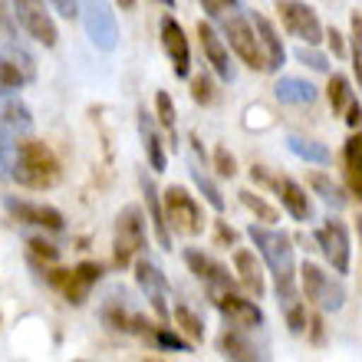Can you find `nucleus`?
Wrapping results in <instances>:
<instances>
[{"mask_svg": "<svg viewBox=\"0 0 362 362\" xmlns=\"http://www.w3.org/2000/svg\"><path fill=\"white\" fill-rule=\"evenodd\" d=\"M316 247L333 267V274H349V260H353V244H349V228L339 218H329L326 224L316 228Z\"/></svg>", "mask_w": 362, "mask_h": 362, "instance_id": "obj_11", "label": "nucleus"}, {"mask_svg": "<svg viewBox=\"0 0 362 362\" xmlns=\"http://www.w3.org/2000/svg\"><path fill=\"white\" fill-rule=\"evenodd\" d=\"M286 148H290L296 158H303V162H310V165H329V158H333L323 142L300 139V135H290V139H286Z\"/></svg>", "mask_w": 362, "mask_h": 362, "instance_id": "obj_27", "label": "nucleus"}, {"mask_svg": "<svg viewBox=\"0 0 362 362\" xmlns=\"http://www.w3.org/2000/svg\"><path fill=\"white\" fill-rule=\"evenodd\" d=\"M238 4L240 0H201V7L208 10V17H214V20H221L228 10H238Z\"/></svg>", "mask_w": 362, "mask_h": 362, "instance_id": "obj_44", "label": "nucleus"}, {"mask_svg": "<svg viewBox=\"0 0 362 362\" xmlns=\"http://www.w3.org/2000/svg\"><path fill=\"white\" fill-rule=\"evenodd\" d=\"M211 162H214V172H218V178H234V175H238V162H234V155H230L224 145H218V148H214Z\"/></svg>", "mask_w": 362, "mask_h": 362, "instance_id": "obj_39", "label": "nucleus"}, {"mask_svg": "<svg viewBox=\"0 0 362 362\" xmlns=\"http://www.w3.org/2000/svg\"><path fill=\"white\" fill-rule=\"evenodd\" d=\"M191 99L198 105H211L214 103V86H211V79L201 73V76H191Z\"/></svg>", "mask_w": 362, "mask_h": 362, "instance_id": "obj_41", "label": "nucleus"}, {"mask_svg": "<svg viewBox=\"0 0 362 362\" xmlns=\"http://www.w3.org/2000/svg\"><path fill=\"white\" fill-rule=\"evenodd\" d=\"M274 95L286 105H313L316 95H320V89H316L313 83H306V79L280 76V83L274 86Z\"/></svg>", "mask_w": 362, "mask_h": 362, "instance_id": "obj_22", "label": "nucleus"}, {"mask_svg": "<svg viewBox=\"0 0 362 362\" xmlns=\"http://www.w3.org/2000/svg\"><path fill=\"white\" fill-rule=\"evenodd\" d=\"M306 185H310V188H313V194H320L326 204H333V208H343V204H346V194L336 188L333 178H326L323 172H310V175H306Z\"/></svg>", "mask_w": 362, "mask_h": 362, "instance_id": "obj_31", "label": "nucleus"}, {"mask_svg": "<svg viewBox=\"0 0 362 362\" xmlns=\"http://www.w3.org/2000/svg\"><path fill=\"white\" fill-rule=\"evenodd\" d=\"M103 320H105V326L122 329V333H129V329H132V316H125V310H122V303H119V300H109V303L103 306Z\"/></svg>", "mask_w": 362, "mask_h": 362, "instance_id": "obj_38", "label": "nucleus"}, {"mask_svg": "<svg viewBox=\"0 0 362 362\" xmlns=\"http://www.w3.org/2000/svg\"><path fill=\"white\" fill-rule=\"evenodd\" d=\"M158 30H162V49H165V57L172 59L175 76L188 79L191 76V47H188V37H185V27H181L172 13H165Z\"/></svg>", "mask_w": 362, "mask_h": 362, "instance_id": "obj_14", "label": "nucleus"}, {"mask_svg": "<svg viewBox=\"0 0 362 362\" xmlns=\"http://www.w3.org/2000/svg\"><path fill=\"white\" fill-rule=\"evenodd\" d=\"M208 300L238 329H257V326H264V310L257 306V300H247V296L234 293V290H208Z\"/></svg>", "mask_w": 362, "mask_h": 362, "instance_id": "obj_12", "label": "nucleus"}, {"mask_svg": "<svg viewBox=\"0 0 362 362\" xmlns=\"http://www.w3.org/2000/svg\"><path fill=\"white\" fill-rule=\"evenodd\" d=\"M30 73L17 57H0V93H20L30 83Z\"/></svg>", "mask_w": 362, "mask_h": 362, "instance_id": "obj_26", "label": "nucleus"}, {"mask_svg": "<svg viewBox=\"0 0 362 362\" xmlns=\"http://www.w3.org/2000/svg\"><path fill=\"white\" fill-rule=\"evenodd\" d=\"M49 4H53V10H57L59 17H66V20L79 17V0H49Z\"/></svg>", "mask_w": 362, "mask_h": 362, "instance_id": "obj_46", "label": "nucleus"}, {"mask_svg": "<svg viewBox=\"0 0 362 362\" xmlns=\"http://www.w3.org/2000/svg\"><path fill=\"white\" fill-rule=\"evenodd\" d=\"M115 4H119L122 10H132L135 7V0H115Z\"/></svg>", "mask_w": 362, "mask_h": 362, "instance_id": "obj_50", "label": "nucleus"}, {"mask_svg": "<svg viewBox=\"0 0 362 362\" xmlns=\"http://www.w3.org/2000/svg\"><path fill=\"white\" fill-rule=\"evenodd\" d=\"M270 188L276 191V198H280L284 211H286V214H290L293 221L306 224V221H313V218H316L313 198H310L303 185H296V181L290 178V175H274V178H270Z\"/></svg>", "mask_w": 362, "mask_h": 362, "instance_id": "obj_15", "label": "nucleus"}, {"mask_svg": "<svg viewBox=\"0 0 362 362\" xmlns=\"http://www.w3.org/2000/svg\"><path fill=\"white\" fill-rule=\"evenodd\" d=\"M296 59H300L303 66L316 69V73H326V69H329V59H326L323 53H316V49L310 47V43H306V47H300V49H296Z\"/></svg>", "mask_w": 362, "mask_h": 362, "instance_id": "obj_42", "label": "nucleus"}, {"mask_svg": "<svg viewBox=\"0 0 362 362\" xmlns=\"http://www.w3.org/2000/svg\"><path fill=\"white\" fill-rule=\"evenodd\" d=\"M4 208H7V214L17 221V224L43 228V230H49V234L66 230V218H63L57 208L43 204V201H27V198H13V194H7V198H4Z\"/></svg>", "mask_w": 362, "mask_h": 362, "instance_id": "obj_13", "label": "nucleus"}, {"mask_svg": "<svg viewBox=\"0 0 362 362\" xmlns=\"http://www.w3.org/2000/svg\"><path fill=\"white\" fill-rule=\"evenodd\" d=\"M198 40H201V49H204L211 69H214V76L230 83L234 79V63H230V53H228V40H221V33L211 27L208 20L204 23L198 20Z\"/></svg>", "mask_w": 362, "mask_h": 362, "instance_id": "obj_18", "label": "nucleus"}, {"mask_svg": "<svg viewBox=\"0 0 362 362\" xmlns=\"http://www.w3.org/2000/svg\"><path fill=\"white\" fill-rule=\"evenodd\" d=\"M27 247H30V257L37 260L40 267H53V264L59 260V250L53 247L49 240H43V238H30Z\"/></svg>", "mask_w": 362, "mask_h": 362, "instance_id": "obj_35", "label": "nucleus"}, {"mask_svg": "<svg viewBox=\"0 0 362 362\" xmlns=\"http://www.w3.org/2000/svg\"><path fill=\"white\" fill-rule=\"evenodd\" d=\"M142 194H145V208H148V221H152V230H155V240L162 250H172V228L165 221V204H162V194L158 188L152 185L148 175H142Z\"/></svg>", "mask_w": 362, "mask_h": 362, "instance_id": "obj_20", "label": "nucleus"}, {"mask_svg": "<svg viewBox=\"0 0 362 362\" xmlns=\"http://www.w3.org/2000/svg\"><path fill=\"white\" fill-rule=\"evenodd\" d=\"M191 178H194V185H198V191L204 194V201H208L211 208H214V211H224V194H221V188L208 178V175L201 172V168H191Z\"/></svg>", "mask_w": 362, "mask_h": 362, "instance_id": "obj_33", "label": "nucleus"}, {"mask_svg": "<svg viewBox=\"0 0 362 362\" xmlns=\"http://www.w3.org/2000/svg\"><path fill=\"white\" fill-rule=\"evenodd\" d=\"M0 129H7L13 135H30V129H33L30 109L20 99H7V103L0 105Z\"/></svg>", "mask_w": 362, "mask_h": 362, "instance_id": "obj_24", "label": "nucleus"}, {"mask_svg": "<svg viewBox=\"0 0 362 362\" xmlns=\"http://www.w3.org/2000/svg\"><path fill=\"white\" fill-rule=\"evenodd\" d=\"M79 17L95 49L112 53L119 47V23H115V10L109 7V0H79Z\"/></svg>", "mask_w": 362, "mask_h": 362, "instance_id": "obj_7", "label": "nucleus"}, {"mask_svg": "<svg viewBox=\"0 0 362 362\" xmlns=\"http://www.w3.org/2000/svg\"><path fill=\"white\" fill-rule=\"evenodd\" d=\"M326 43H329V49H333L336 57L339 59H346L349 57V49H346V40H343V33H339V30H326Z\"/></svg>", "mask_w": 362, "mask_h": 362, "instance_id": "obj_45", "label": "nucleus"}, {"mask_svg": "<svg viewBox=\"0 0 362 362\" xmlns=\"http://www.w3.org/2000/svg\"><path fill=\"white\" fill-rule=\"evenodd\" d=\"M326 99H329V109H333V115H346L349 103L356 99L349 76H343V73H333V76H329V86H326Z\"/></svg>", "mask_w": 362, "mask_h": 362, "instance_id": "obj_28", "label": "nucleus"}, {"mask_svg": "<svg viewBox=\"0 0 362 362\" xmlns=\"http://www.w3.org/2000/svg\"><path fill=\"white\" fill-rule=\"evenodd\" d=\"M238 198H240V204L254 214L257 221H264V224H276L280 221V214H276V208L270 204V201H264L257 194V191H250V188H244V191H238Z\"/></svg>", "mask_w": 362, "mask_h": 362, "instance_id": "obj_29", "label": "nucleus"}, {"mask_svg": "<svg viewBox=\"0 0 362 362\" xmlns=\"http://www.w3.org/2000/svg\"><path fill=\"white\" fill-rule=\"evenodd\" d=\"M346 185H349V191H353L356 198L362 201V172H353V168H346Z\"/></svg>", "mask_w": 362, "mask_h": 362, "instance_id": "obj_48", "label": "nucleus"}, {"mask_svg": "<svg viewBox=\"0 0 362 362\" xmlns=\"http://www.w3.org/2000/svg\"><path fill=\"white\" fill-rule=\"evenodd\" d=\"M221 20H224L221 27H224V37H228V47L234 49V57L254 73H267V57H264L254 20H247L244 13H228Z\"/></svg>", "mask_w": 362, "mask_h": 362, "instance_id": "obj_3", "label": "nucleus"}, {"mask_svg": "<svg viewBox=\"0 0 362 362\" xmlns=\"http://www.w3.org/2000/svg\"><path fill=\"white\" fill-rule=\"evenodd\" d=\"M145 247V218H142V208H122V214L115 218V240H112V257H115V267H129L139 250Z\"/></svg>", "mask_w": 362, "mask_h": 362, "instance_id": "obj_9", "label": "nucleus"}, {"mask_svg": "<svg viewBox=\"0 0 362 362\" xmlns=\"http://www.w3.org/2000/svg\"><path fill=\"white\" fill-rule=\"evenodd\" d=\"M13 17L23 27L30 40H37L43 49H53L59 43L57 20L49 13V0H13Z\"/></svg>", "mask_w": 362, "mask_h": 362, "instance_id": "obj_8", "label": "nucleus"}, {"mask_svg": "<svg viewBox=\"0 0 362 362\" xmlns=\"http://www.w3.org/2000/svg\"><path fill=\"white\" fill-rule=\"evenodd\" d=\"M356 234H359V247H362V214L356 218Z\"/></svg>", "mask_w": 362, "mask_h": 362, "instance_id": "obj_51", "label": "nucleus"}, {"mask_svg": "<svg viewBox=\"0 0 362 362\" xmlns=\"http://www.w3.org/2000/svg\"><path fill=\"white\" fill-rule=\"evenodd\" d=\"M175 326L188 336L191 343H201V339H204V323H201V316L194 313L191 306L175 303Z\"/></svg>", "mask_w": 362, "mask_h": 362, "instance_id": "obj_30", "label": "nucleus"}, {"mask_svg": "<svg viewBox=\"0 0 362 362\" xmlns=\"http://www.w3.org/2000/svg\"><path fill=\"white\" fill-rule=\"evenodd\" d=\"M244 333H247V329H238V326H234V329H224V333L218 336V349L224 359H238V362L260 359V353L244 339Z\"/></svg>", "mask_w": 362, "mask_h": 362, "instance_id": "obj_23", "label": "nucleus"}, {"mask_svg": "<svg viewBox=\"0 0 362 362\" xmlns=\"http://www.w3.org/2000/svg\"><path fill=\"white\" fill-rule=\"evenodd\" d=\"M300 290H303L306 303H313L320 313H339L346 303V286L310 260L300 264Z\"/></svg>", "mask_w": 362, "mask_h": 362, "instance_id": "obj_4", "label": "nucleus"}, {"mask_svg": "<svg viewBox=\"0 0 362 362\" xmlns=\"http://www.w3.org/2000/svg\"><path fill=\"white\" fill-rule=\"evenodd\" d=\"M349 40H353V73L362 89V17L359 13H353V20H349Z\"/></svg>", "mask_w": 362, "mask_h": 362, "instance_id": "obj_36", "label": "nucleus"}, {"mask_svg": "<svg viewBox=\"0 0 362 362\" xmlns=\"http://www.w3.org/2000/svg\"><path fill=\"white\" fill-rule=\"evenodd\" d=\"M139 135H142V145H145V155H148V162H152V172H165V148H162V139L155 132L152 119L148 112H139Z\"/></svg>", "mask_w": 362, "mask_h": 362, "instance_id": "obj_25", "label": "nucleus"}, {"mask_svg": "<svg viewBox=\"0 0 362 362\" xmlns=\"http://www.w3.org/2000/svg\"><path fill=\"white\" fill-rule=\"evenodd\" d=\"M310 333H313V343H323L326 333H323V316H320V313L310 320Z\"/></svg>", "mask_w": 362, "mask_h": 362, "instance_id": "obj_49", "label": "nucleus"}, {"mask_svg": "<svg viewBox=\"0 0 362 362\" xmlns=\"http://www.w3.org/2000/svg\"><path fill=\"white\" fill-rule=\"evenodd\" d=\"M158 4H162V7H175V0H158Z\"/></svg>", "mask_w": 362, "mask_h": 362, "instance_id": "obj_52", "label": "nucleus"}, {"mask_svg": "<svg viewBox=\"0 0 362 362\" xmlns=\"http://www.w3.org/2000/svg\"><path fill=\"white\" fill-rule=\"evenodd\" d=\"M152 343L162 349H172V353H191V339H185L181 329H172V326H155Z\"/></svg>", "mask_w": 362, "mask_h": 362, "instance_id": "obj_32", "label": "nucleus"}, {"mask_svg": "<svg viewBox=\"0 0 362 362\" xmlns=\"http://www.w3.org/2000/svg\"><path fill=\"white\" fill-rule=\"evenodd\" d=\"M43 274H47L49 286H57L59 293H63V300L73 306L86 303L89 290L103 280V267L93 264V260H83V264H76L73 270H57V264H53V267H43Z\"/></svg>", "mask_w": 362, "mask_h": 362, "instance_id": "obj_6", "label": "nucleus"}, {"mask_svg": "<svg viewBox=\"0 0 362 362\" xmlns=\"http://www.w3.org/2000/svg\"><path fill=\"white\" fill-rule=\"evenodd\" d=\"M343 162H346V168L362 172V132L349 135V142H346V148H343Z\"/></svg>", "mask_w": 362, "mask_h": 362, "instance_id": "obj_40", "label": "nucleus"}, {"mask_svg": "<svg viewBox=\"0 0 362 362\" xmlns=\"http://www.w3.org/2000/svg\"><path fill=\"white\" fill-rule=\"evenodd\" d=\"M214 240H218L221 247H234V244H238V230L230 228L228 221H214Z\"/></svg>", "mask_w": 362, "mask_h": 362, "instance_id": "obj_43", "label": "nucleus"}, {"mask_svg": "<svg viewBox=\"0 0 362 362\" xmlns=\"http://www.w3.org/2000/svg\"><path fill=\"white\" fill-rule=\"evenodd\" d=\"M247 234H250V240H254V247H257L260 260H264L267 270L274 274L276 296H280L284 303L296 300V274H300V267H296L290 234L270 228V224H264V221H260V224H250Z\"/></svg>", "mask_w": 362, "mask_h": 362, "instance_id": "obj_1", "label": "nucleus"}, {"mask_svg": "<svg viewBox=\"0 0 362 362\" xmlns=\"http://www.w3.org/2000/svg\"><path fill=\"white\" fill-rule=\"evenodd\" d=\"M135 280L142 286V293L152 300L155 313L162 316V320H168V280L158 270V264L148 257H135Z\"/></svg>", "mask_w": 362, "mask_h": 362, "instance_id": "obj_17", "label": "nucleus"}, {"mask_svg": "<svg viewBox=\"0 0 362 362\" xmlns=\"http://www.w3.org/2000/svg\"><path fill=\"white\" fill-rule=\"evenodd\" d=\"M284 316H286V326H290V333L300 336L306 333V303L296 296V300H290V303H284Z\"/></svg>", "mask_w": 362, "mask_h": 362, "instance_id": "obj_37", "label": "nucleus"}, {"mask_svg": "<svg viewBox=\"0 0 362 362\" xmlns=\"http://www.w3.org/2000/svg\"><path fill=\"white\" fill-rule=\"evenodd\" d=\"M155 115H158V125H162V129H168V132H175V122H178V112H175L172 95L165 93V89H158V93H155Z\"/></svg>", "mask_w": 362, "mask_h": 362, "instance_id": "obj_34", "label": "nucleus"}, {"mask_svg": "<svg viewBox=\"0 0 362 362\" xmlns=\"http://www.w3.org/2000/svg\"><path fill=\"white\" fill-rule=\"evenodd\" d=\"M162 204H165V221H168V228H172L175 234L198 238L201 230H204V211H201L198 198H194L188 188H181V185L165 188Z\"/></svg>", "mask_w": 362, "mask_h": 362, "instance_id": "obj_5", "label": "nucleus"}, {"mask_svg": "<svg viewBox=\"0 0 362 362\" xmlns=\"http://www.w3.org/2000/svg\"><path fill=\"white\" fill-rule=\"evenodd\" d=\"M346 125H349V129H359L362 125V105H359V99H353V103H349V109H346Z\"/></svg>", "mask_w": 362, "mask_h": 362, "instance_id": "obj_47", "label": "nucleus"}, {"mask_svg": "<svg viewBox=\"0 0 362 362\" xmlns=\"http://www.w3.org/2000/svg\"><path fill=\"white\" fill-rule=\"evenodd\" d=\"M276 13H280L284 30L290 37L300 40V43L316 47V43L326 40V30L320 23V17H316V10L310 4H303V0H276Z\"/></svg>", "mask_w": 362, "mask_h": 362, "instance_id": "obj_10", "label": "nucleus"}, {"mask_svg": "<svg viewBox=\"0 0 362 362\" xmlns=\"http://www.w3.org/2000/svg\"><path fill=\"white\" fill-rule=\"evenodd\" d=\"M10 178L17 181L20 188L30 191H49L57 188L63 178L57 152L47 142H40L33 135H20L13 145V158H10Z\"/></svg>", "mask_w": 362, "mask_h": 362, "instance_id": "obj_2", "label": "nucleus"}, {"mask_svg": "<svg viewBox=\"0 0 362 362\" xmlns=\"http://www.w3.org/2000/svg\"><path fill=\"white\" fill-rule=\"evenodd\" d=\"M254 27H257L260 47H264V57H267V73H276V69H280V66L286 63V49H284V43H280V37H276L274 23H270L267 17L254 13Z\"/></svg>", "mask_w": 362, "mask_h": 362, "instance_id": "obj_21", "label": "nucleus"}, {"mask_svg": "<svg viewBox=\"0 0 362 362\" xmlns=\"http://www.w3.org/2000/svg\"><path fill=\"white\" fill-rule=\"evenodd\" d=\"M234 274H238V284L247 290L254 300L267 293V280H264V267H260V260L254 250H234Z\"/></svg>", "mask_w": 362, "mask_h": 362, "instance_id": "obj_19", "label": "nucleus"}, {"mask_svg": "<svg viewBox=\"0 0 362 362\" xmlns=\"http://www.w3.org/2000/svg\"><path fill=\"white\" fill-rule=\"evenodd\" d=\"M185 264H188L191 274L204 284V290H234V286H238V276H230L224 264H218V260L208 257V254L198 247L185 250Z\"/></svg>", "mask_w": 362, "mask_h": 362, "instance_id": "obj_16", "label": "nucleus"}]
</instances>
